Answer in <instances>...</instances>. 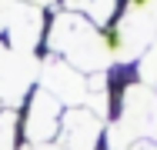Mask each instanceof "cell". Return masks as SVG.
Instances as JSON below:
<instances>
[]
</instances>
